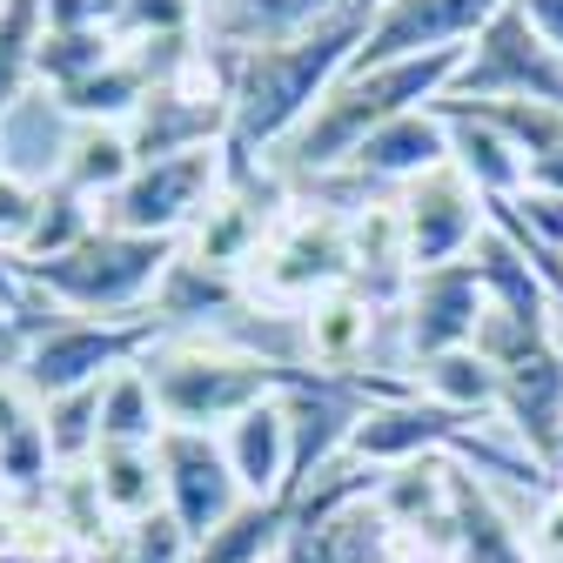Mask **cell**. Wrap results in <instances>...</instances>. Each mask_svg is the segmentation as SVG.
<instances>
[{
  "mask_svg": "<svg viewBox=\"0 0 563 563\" xmlns=\"http://www.w3.org/2000/svg\"><path fill=\"white\" fill-rule=\"evenodd\" d=\"M456 67H463V47L416 54V60H383V67H349V75L322 95V108L268 155V168L289 181V195L335 175V168H349L376 128H389L396 114H416V108H437L450 95V81H456Z\"/></svg>",
  "mask_w": 563,
  "mask_h": 563,
  "instance_id": "1",
  "label": "cell"
},
{
  "mask_svg": "<svg viewBox=\"0 0 563 563\" xmlns=\"http://www.w3.org/2000/svg\"><path fill=\"white\" fill-rule=\"evenodd\" d=\"M369 34V8H349L296 41H275V47H249L235 54V101H229V148L235 155H255L268 162L282 141H289L316 108L322 95L349 75Z\"/></svg>",
  "mask_w": 563,
  "mask_h": 563,
  "instance_id": "2",
  "label": "cell"
},
{
  "mask_svg": "<svg viewBox=\"0 0 563 563\" xmlns=\"http://www.w3.org/2000/svg\"><path fill=\"white\" fill-rule=\"evenodd\" d=\"M141 369L155 383L168 430H201V437H222L235 416L268 402L282 389V376H289V369H275V363L249 356V349L208 335V329L201 335H162L148 356H141Z\"/></svg>",
  "mask_w": 563,
  "mask_h": 563,
  "instance_id": "3",
  "label": "cell"
},
{
  "mask_svg": "<svg viewBox=\"0 0 563 563\" xmlns=\"http://www.w3.org/2000/svg\"><path fill=\"white\" fill-rule=\"evenodd\" d=\"M181 255V242H162V235H128V229H95L88 242H75L54 262H21L41 289L67 309V316H95V322H134L155 309V289L168 262Z\"/></svg>",
  "mask_w": 563,
  "mask_h": 563,
  "instance_id": "4",
  "label": "cell"
},
{
  "mask_svg": "<svg viewBox=\"0 0 563 563\" xmlns=\"http://www.w3.org/2000/svg\"><path fill=\"white\" fill-rule=\"evenodd\" d=\"M383 470L342 456L335 470H322L302 497H296V523L282 543V563H402L396 523L376 504Z\"/></svg>",
  "mask_w": 563,
  "mask_h": 563,
  "instance_id": "5",
  "label": "cell"
},
{
  "mask_svg": "<svg viewBox=\"0 0 563 563\" xmlns=\"http://www.w3.org/2000/svg\"><path fill=\"white\" fill-rule=\"evenodd\" d=\"M242 282H249V302H268V309H309L316 296L342 289L349 282V216L296 195Z\"/></svg>",
  "mask_w": 563,
  "mask_h": 563,
  "instance_id": "6",
  "label": "cell"
},
{
  "mask_svg": "<svg viewBox=\"0 0 563 563\" xmlns=\"http://www.w3.org/2000/svg\"><path fill=\"white\" fill-rule=\"evenodd\" d=\"M155 342H162V322H155V316H134V322L67 316V322H54L47 335H34V342L21 349V356H14V376L27 383V396L54 402V396H75V389L108 383L114 369H134Z\"/></svg>",
  "mask_w": 563,
  "mask_h": 563,
  "instance_id": "7",
  "label": "cell"
},
{
  "mask_svg": "<svg viewBox=\"0 0 563 563\" xmlns=\"http://www.w3.org/2000/svg\"><path fill=\"white\" fill-rule=\"evenodd\" d=\"M222 175H229V141H216V148H188V155H162V162H141L128 175V188L101 201V222L128 229V235L181 242L201 222V208L216 201Z\"/></svg>",
  "mask_w": 563,
  "mask_h": 563,
  "instance_id": "8",
  "label": "cell"
},
{
  "mask_svg": "<svg viewBox=\"0 0 563 563\" xmlns=\"http://www.w3.org/2000/svg\"><path fill=\"white\" fill-rule=\"evenodd\" d=\"M443 101H550L563 108V54H550L537 41V27L523 21V8H510L489 21L470 47H463V67Z\"/></svg>",
  "mask_w": 563,
  "mask_h": 563,
  "instance_id": "9",
  "label": "cell"
},
{
  "mask_svg": "<svg viewBox=\"0 0 563 563\" xmlns=\"http://www.w3.org/2000/svg\"><path fill=\"white\" fill-rule=\"evenodd\" d=\"M396 208H402V235H409L416 275H422V268L463 262V255L483 242V229H489V201L470 188V175H463L456 162H450V168H430L422 181H409V188L396 195Z\"/></svg>",
  "mask_w": 563,
  "mask_h": 563,
  "instance_id": "10",
  "label": "cell"
},
{
  "mask_svg": "<svg viewBox=\"0 0 563 563\" xmlns=\"http://www.w3.org/2000/svg\"><path fill=\"white\" fill-rule=\"evenodd\" d=\"M483 309H489V289H483V268L463 255L450 268H422L402 296V349H409V369L430 363V356H450V349H476V329H483Z\"/></svg>",
  "mask_w": 563,
  "mask_h": 563,
  "instance_id": "11",
  "label": "cell"
},
{
  "mask_svg": "<svg viewBox=\"0 0 563 563\" xmlns=\"http://www.w3.org/2000/svg\"><path fill=\"white\" fill-rule=\"evenodd\" d=\"M510 0H389L369 14V34L349 67H383V60H416V54H450L470 47Z\"/></svg>",
  "mask_w": 563,
  "mask_h": 563,
  "instance_id": "12",
  "label": "cell"
},
{
  "mask_svg": "<svg viewBox=\"0 0 563 563\" xmlns=\"http://www.w3.org/2000/svg\"><path fill=\"white\" fill-rule=\"evenodd\" d=\"M162 456V489H168V517L181 523L188 543H201L208 530H222L249 497H242V483L222 456V437H201V430H168L155 443Z\"/></svg>",
  "mask_w": 563,
  "mask_h": 563,
  "instance_id": "13",
  "label": "cell"
},
{
  "mask_svg": "<svg viewBox=\"0 0 563 563\" xmlns=\"http://www.w3.org/2000/svg\"><path fill=\"white\" fill-rule=\"evenodd\" d=\"M497 416L550 476H563V329H556V342L497 369Z\"/></svg>",
  "mask_w": 563,
  "mask_h": 563,
  "instance_id": "14",
  "label": "cell"
},
{
  "mask_svg": "<svg viewBox=\"0 0 563 563\" xmlns=\"http://www.w3.org/2000/svg\"><path fill=\"white\" fill-rule=\"evenodd\" d=\"M81 121L67 114V101L54 88H21L8 108H0V175H14L27 188H54L67 155H75Z\"/></svg>",
  "mask_w": 563,
  "mask_h": 563,
  "instance_id": "15",
  "label": "cell"
},
{
  "mask_svg": "<svg viewBox=\"0 0 563 563\" xmlns=\"http://www.w3.org/2000/svg\"><path fill=\"white\" fill-rule=\"evenodd\" d=\"M363 0H201V41H216L229 54L249 47H275V41H296Z\"/></svg>",
  "mask_w": 563,
  "mask_h": 563,
  "instance_id": "16",
  "label": "cell"
},
{
  "mask_svg": "<svg viewBox=\"0 0 563 563\" xmlns=\"http://www.w3.org/2000/svg\"><path fill=\"white\" fill-rule=\"evenodd\" d=\"M356 168L363 181H376V188H409V181H422L430 168H450V121L437 114V108H416V114H396L389 128H376L363 148H356Z\"/></svg>",
  "mask_w": 563,
  "mask_h": 563,
  "instance_id": "17",
  "label": "cell"
},
{
  "mask_svg": "<svg viewBox=\"0 0 563 563\" xmlns=\"http://www.w3.org/2000/svg\"><path fill=\"white\" fill-rule=\"evenodd\" d=\"M242 302H249V282H242V275L208 268V262H195V255H175L148 316L162 322V335H201V329H222Z\"/></svg>",
  "mask_w": 563,
  "mask_h": 563,
  "instance_id": "18",
  "label": "cell"
},
{
  "mask_svg": "<svg viewBox=\"0 0 563 563\" xmlns=\"http://www.w3.org/2000/svg\"><path fill=\"white\" fill-rule=\"evenodd\" d=\"M222 456H229V470H235L249 504H289V422H282L275 396L229 422Z\"/></svg>",
  "mask_w": 563,
  "mask_h": 563,
  "instance_id": "19",
  "label": "cell"
},
{
  "mask_svg": "<svg viewBox=\"0 0 563 563\" xmlns=\"http://www.w3.org/2000/svg\"><path fill=\"white\" fill-rule=\"evenodd\" d=\"M128 141H134V155H141V162L188 155V148H216V141H229V114L188 101V95L168 88V81H155L148 101H141L134 121H128Z\"/></svg>",
  "mask_w": 563,
  "mask_h": 563,
  "instance_id": "20",
  "label": "cell"
},
{
  "mask_svg": "<svg viewBox=\"0 0 563 563\" xmlns=\"http://www.w3.org/2000/svg\"><path fill=\"white\" fill-rule=\"evenodd\" d=\"M437 114L450 121V162L470 175V188H476L483 201H517V195L530 188L523 155H517L483 114H470V108H443V101H437Z\"/></svg>",
  "mask_w": 563,
  "mask_h": 563,
  "instance_id": "21",
  "label": "cell"
},
{
  "mask_svg": "<svg viewBox=\"0 0 563 563\" xmlns=\"http://www.w3.org/2000/svg\"><path fill=\"white\" fill-rule=\"evenodd\" d=\"M95 489H101V504L121 517V523H148L168 510V489H162V456L155 443L141 450V443H101L95 463H88Z\"/></svg>",
  "mask_w": 563,
  "mask_h": 563,
  "instance_id": "22",
  "label": "cell"
},
{
  "mask_svg": "<svg viewBox=\"0 0 563 563\" xmlns=\"http://www.w3.org/2000/svg\"><path fill=\"white\" fill-rule=\"evenodd\" d=\"M289 523H296V504H242L222 530H208L188 563H275L282 543H289Z\"/></svg>",
  "mask_w": 563,
  "mask_h": 563,
  "instance_id": "23",
  "label": "cell"
},
{
  "mask_svg": "<svg viewBox=\"0 0 563 563\" xmlns=\"http://www.w3.org/2000/svg\"><path fill=\"white\" fill-rule=\"evenodd\" d=\"M168 437V416H162V402H155V383H148V369H114L108 383H101V443H162Z\"/></svg>",
  "mask_w": 563,
  "mask_h": 563,
  "instance_id": "24",
  "label": "cell"
},
{
  "mask_svg": "<svg viewBox=\"0 0 563 563\" xmlns=\"http://www.w3.org/2000/svg\"><path fill=\"white\" fill-rule=\"evenodd\" d=\"M134 168H141V155H134L128 128H81L75 134V155H67V168H60V181L75 188V195H88V201H108V195L128 188Z\"/></svg>",
  "mask_w": 563,
  "mask_h": 563,
  "instance_id": "25",
  "label": "cell"
},
{
  "mask_svg": "<svg viewBox=\"0 0 563 563\" xmlns=\"http://www.w3.org/2000/svg\"><path fill=\"white\" fill-rule=\"evenodd\" d=\"M114 54H121V41L108 27H47V41L34 54V81L67 95V88H81L88 75H101Z\"/></svg>",
  "mask_w": 563,
  "mask_h": 563,
  "instance_id": "26",
  "label": "cell"
},
{
  "mask_svg": "<svg viewBox=\"0 0 563 563\" xmlns=\"http://www.w3.org/2000/svg\"><path fill=\"white\" fill-rule=\"evenodd\" d=\"M416 389L430 402L470 409V416H497V369H489L476 349H450V356L416 363Z\"/></svg>",
  "mask_w": 563,
  "mask_h": 563,
  "instance_id": "27",
  "label": "cell"
},
{
  "mask_svg": "<svg viewBox=\"0 0 563 563\" xmlns=\"http://www.w3.org/2000/svg\"><path fill=\"white\" fill-rule=\"evenodd\" d=\"M101 229V201H88V195H75L67 181H54V188H41V222H34V235H27V249L14 255V262H54V255H67L75 242H88Z\"/></svg>",
  "mask_w": 563,
  "mask_h": 563,
  "instance_id": "28",
  "label": "cell"
},
{
  "mask_svg": "<svg viewBox=\"0 0 563 563\" xmlns=\"http://www.w3.org/2000/svg\"><path fill=\"white\" fill-rule=\"evenodd\" d=\"M41 416H47V443H54V463L60 470L95 463V450H101V383L41 402Z\"/></svg>",
  "mask_w": 563,
  "mask_h": 563,
  "instance_id": "29",
  "label": "cell"
},
{
  "mask_svg": "<svg viewBox=\"0 0 563 563\" xmlns=\"http://www.w3.org/2000/svg\"><path fill=\"white\" fill-rule=\"evenodd\" d=\"M108 34L121 47H155V41H188L201 34V0H121Z\"/></svg>",
  "mask_w": 563,
  "mask_h": 563,
  "instance_id": "30",
  "label": "cell"
},
{
  "mask_svg": "<svg viewBox=\"0 0 563 563\" xmlns=\"http://www.w3.org/2000/svg\"><path fill=\"white\" fill-rule=\"evenodd\" d=\"M34 222H41V188L0 175V255H21L27 235H34Z\"/></svg>",
  "mask_w": 563,
  "mask_h": 563,
  "instance_id": "31",
  "label": "cell"
},
{
  "mask_svg": "<svg viewBox=\"0 0 563 563\" xmlns=\"http://www.w3.org/2000/svg\"><path fill=\"white\" fill-rule=\"evenodd\" d=\"M530 556L537 563H563V483L550 489V504L530 517Z\"/></svg>",
  "mask_w": 563,
  "mask_h": 563,
  "instance_id": "32",
  "label": "cell"
},
{
  "mask_svg": "<svg viewBox=\"0 0 563 563\" xmlns=\"http://www.w3.org/2000/svg\"><path fill=\"white\" fill-rule=\"evenodd\" d=\"M523 8V21L537 27V41L550 47V54H563V0H517Z\"/></svg>",
  "mask_w": 563,
  "mask_h": 563,
  "instance_id": "33",
  "label": "cell"
},
{
  "mask_svg": "<svg viewBox=\"0 0 563 563\" xmlns=\"http://www.w3.org/2000/svg\"><path fill=\"white\" fill-rule=\"evenodd\" d=\"M47 27H101L95 0H47Z\"/></svg>",
  "mask_w": 563,
  "mask_h": 563,
  "instance_id": "34",
  "label": "cell"
},
{
  "mask_svg": "<svg viewBox=\"0 0 563 563\" xmlns=\"http://www.w3.org/2000/svg\"><path fill=\"white\" fill-rule=\"evenodd\" d=\"M363 8H369V14H376V8H389V0H363Z\"/></svg>",
  "mask_w": 563,
  "mask_h": 563,
  "instance_id": "35",
  "label": "cell"
},
{
  "mask_svg": "<svg viewBox=\"0 0 563 563\" xmlns=\"http://www.w3.org/2000/svg\"><path fill=\"white\" fill-rule=\"evenodd\" d=\"M0 108H8V81H0Z\"/></svg>",
  "mask_w": 563,
  "mask_h": 563,
  "instance_id": "36",
  "label": "cell"
},
{
  "mask_svg": "<svg viewBox=\"0 0 563 563\" xmlns=\"http://www.w3.org/2000/svg\"><path fill=\"white\" fill-rule=\"evenodd\" d=\"M275 563H282V556H275Z\"/></svg>",
  "mask_w": 563,
  "mask_h": 563,
  "instance_id": "37",
  "label": "cell"
}]
</instances>
